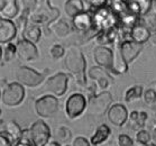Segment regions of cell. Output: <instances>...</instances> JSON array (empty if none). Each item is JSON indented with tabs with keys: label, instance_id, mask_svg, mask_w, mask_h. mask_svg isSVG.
Returning <instances> with one entry per match:
<instances>
[{
	"label": "cell",
	"instance_id": "cell-36",
	"mask_svg": "<svg viewBox=\"0 0 156 146\" xmlns=\"http://www.w3.org/2000/svg\"><path fill=\"white\" fill-rule=\"evenodd\" d=\"M15 141L12 139L7 132H1V136H0V146H12Z\"/></svg>",
	"mask_w": 156,
	"mask_h": 146
},
{
	"label": "cell",
	"instance_id": "cell-13",
	"mask_svg": "<svg viewBox=\"0 0 156 146\" xmlns=\"http://www.w3.org/2000/svg\"><path fill=\"white\" fill-rule=\"evenodd\" d=\"M107 117H108V120L114 126L120 127L127 121L129 115H128L127 108L125 107L124 105L115 103L109 108V110L107 112Z\"/></svg>",
	"mask_w": 156,
	"mask_h": 146
},
{
	"label": "cell",
	"instance_id": "cell-32",
	"mask_svg": "<svg viewBox=\"0 0 156 146\" xmlns=\"http://www.w3.org/2000/svg\"><path fill=\"white\" fill-rule=\"evenodd\" d=\"M65 53H66V52H65V48H64L61 44H54L50 50L51 56L53 57V59H55V60L65 56Z\"/></svg>",
	"mask_w": 156,
	"mask_h": 146
},
{
	"label": "cell",
	"instance_id": "cell-15",
	"mask_svg": "<svg viewBox=\"0 0 156 146\" xmlns=\"http://www.w3.org/2000/svg\"><path fill=\"white\" fill-rule=\"evenodd\" d=\"M17 25L11 19L2 17L0 19V43H10L17 35Z\"/></svg>",
	"mask_w": 156,
	"mask_h": 146
},
{
	"label": "cell",
	"instance_id": "cell-12",
	"mask_svg": "<svg viewBox=\"0 0 156 146\" xmlns=\"http://www.w3.org/2000/svg\"><path fill=\"white\" fill-rule=\"evenodd\" d=\"M93 60L96 63L102 68L112 72V63H114V51L107 46H97L93 48Z\"/></svg>",
	"mask_w": 156,
	"mask_h": 146
},
{
	"label": "cell",
	"instance_id": "cell-33",
	"mask_svg": "<svg viewBox=\"0 0 156 146\" xmlns=\"http://www.w3.org/2000/svg\"><path fill=\"white\" fill-rule=\"evenodd\" d=\"M152 139V134H149L148 132H146L144 129H140V130H137L136 133V141L138 143H142V144H148Z\"/></svg>",
	"mask_w": 156,
	"mask_h": 146
},
{
	"label": "cell",
	"instance_id": "cell-16",
	"mask_svg": "<svg viewBox=\"0 0 156 146\" xmlns=\"http://www.w3.org/2000/svg\"><path fill=\"white\" fill-rule=\"evenodd\" d=\"M72 25L76 32H87L94 27L92 11H83L72 18Z\"/></svg>",
	"mask_w": 156,
	"mask_h": 146
},
{
	"label": "cell",
	"instance_id": "cell-4",
	"mask_svg": "<svg viewBox=\"0 0 156 146\" xmlns=\"http://www.w3.org/2000/svg\"><path fill=\"white\" fill-rule=\"evenodd\" d=\"M48 70H45L44 73H39L36 70L28 66H19L16 70V78L19 83L28 88H35L41 86L45 81L46 72Z\"/></svg>",
	"mask_w": 156,
	"mask_h": 146
},
{
	"label": "cell",
	"instance_id": "cell-45",
	"mask_svg": "<svg viewBox=\"0 0 156 146\" xmlns=\"http://www.w3.org/2000/svg\"><path fill=\"white\" fill-rule=\"evenodd\" d=\"M152 88H154V89H155V92H156V81H155V82H153Z\"/></svg>",
	"mask_w": 156,
	"mask_h": 146
},
{
	"label": "cell",
	"instance_id": "cell-28",
	"mask_svg": "<svg viewBox=\"0 0 156 146\" xmlns=\"http://www.w3.org/2000/svg\"><path fill=\"white\" fill-rule=\"evenodd\" d=\"M140 24L146 26L151 33H156V14L153 11V12H147L146 15L142 16Z\"/></svg>",
	"mask_w": 156,
	"mask_h": 146
},
{
	"label": "cell",
	"instance_id": "cell-25",
	"mask_svg": "<svg viewBox=\"0 0 156 146\" xmlns=\"http://www.w3.org/2000/svg\"><path fill=\"white\" fill-rule=\"evenodd\" d=\"M143 93H144V89H143V87L139 86V84H136V86H133V87H130V88H128V89L126 90L124 99H125V101L128 102V103L134 102V101L138 100L139 98L143 96Z\"/></svg>",
	"mask_w": 156,
	"mask_h": 146
},
{
	"label": "cell",
	"instance_id": "cell-44",
	"mask_svg": "<svg viewBox=\"0 0 156 146\" xmlns=\"http://www.w3.org/2000/svg\"><path fill=\"white\" fill-rule=\"evenodd\" d=\"M136 146H148V144H142V143L137 142V145H136Z\"/></svg>",
	"mask_w": 156,
	"mask_h": 146
},
{
	"label": "cell",
	"instance_id": "cell-27",
	"mask_svg": "<svg viewBox=\"0 0 156 146\" xmlns=\"http://www.w3.org/2000/svg\"><path fill=\"white\" fill-rule=\"evenodd\" d=\"M6 132L9 134V135L12 137V139L15 141V143L19 141L21 138V136H23V129L20 128V126L14 120H10L8 121L7 125H6Z\"/></svg>",
	"mask_w": 156,
	"mask_h": 146
},
{
	"label": "cell",
	"instance_id": "cell-31",
	"mask_svg": "<svg viewBox=\"0 0 156 146\" xmlns=\"http://www.w3.org/2000/svg\"><path fill=\"white\" fill-rule=\"evenodd\" d=\"M143 98H144V102L148 106H154L156 105V92L154 88H149L145 90L143 93Z\"/></svg>",
	"mask_w": 156,
	"mask_h": 146
},
{
	"label": "cell",
	"instance_id": "cell-48",
	"mask_svg": "<svg viewBox=\"0 0 156 146\" xmlns=\"http://www.w3.org/2000/svg\"><path fill=\"white\" fill-rule=\"evenodd\" d=\"M155 144H156V143H155Z\"/></svg>",
	"mask_w": 156,
	"mask_h": 146
},
{
	"label": "cell",
	"instance_id": "cell-37",
	"mask_svg": "<svg viewBox=\"0 0 156 146\" xmlns=\"http://www.w3.org/2000/svg\"><path fill=\"white\" fill-rule=\"evenodd\" d=\"M23 6H24V10L29 11L30 14L36 10L37 7V0H21Z\"/></svg>",
	"mask_w": 156,
	"mask_h": 146
},
{
	"label": "cell",
	"instance_id": "cell-18",
	"mask_svg": "<svg viewBox=\"0 0 156 146\" xmlns=\"http://www.w3.org/2000/svg\"><path fill=\"white\" fill-rule=\"evenodd\" d=\"M114 63H112V72L115 74H124L128 71V64L125 61L120 50V43L115 44L114 46Z\"/></svg>",
	"mask_w": 156,
	"mask_h": 146
},
{
	"label": "cell",
	"instance_id": "cell-9",
	"mask_svg": "<svg viewBox=\"0 0 156 146\" xmlns=\"http://www.w3.org/2000/svg\"><path fill=\"white\" fill-rule=\"evenodd\" d=\"M30 132V138L35 146H45L50 141L51 130L46 123L43 120H36L29 128Z\"/></svg>",
	"mask_w": 156,
	"mask_h": 146
},
{
	"label": "cell",
	"instance_id": "cell-24",
	"mask_svg": "<svg viewBox=\"0 0 156 146\" xmlns=\"http://www.w3.org/2000/svg\"><path fill=\"white\" fill-rule=\"evenodd\" d=\"M110 128L107 126V125L102 124L100 125L99 127L97 128V130L94 132V134L92 135L91 139H90V143H91V145L93 146H98L100 144H102L103 142H106L108 137L110 136Z\"/></svg>",
	"mask_w": 156,
	"mask_h": 146
},
{
	"label": "cell",
	"instance_id": "cell-38",
	"mask_svg": "<svg viewBox=\"0 0 156 146\" xmlns=\"http://www.w3.org/2000/svg\"><path fill=\"white\" fill-rule=\"evenodd\" d=\"M15 146H35V144L29 137H21L19 141L15 143Z\"/></svg>",
	"mask_w": 156,
	"mask_h": 146
},
{
	"label": "cell",
	"instance_id": "cell-7",
	"mask_svg": "<svg viewBox=\"0 0 156 146\" xmlns=\"http://www.w3.org/2000/svg\"><path fill=\"white\" fill-rule=\"evenodd\" d=\"M85 108H88V103L85 96L82 93H73L65 101V114L70 119H75L80 117L84 112Z\"/></svg>",
	"mask_w": 156,
	"mask_h": 146
},
{
	"label": "cell",
	"instance_id": "cell-5",
	"mask_svg": "<svg viewBox=\"0 0 156 146\" xmlns=\"http://www.w3.org/2000/svg\"><path fill=\"white\" fill-rule=\"evenodd\" d=\"M112 103V96L109 91H102L99 94L91 97L88 102V112L92 116L100 117L108 112Z\"/></svg>",
	"mask_w": 156,
	"mask_h": 146
},
{
	"label": "cell",
	"instance_id": "cell-20",
	"mask_svg": "<svg viewBox=\"0 0 156 146\" xmlns=\"http://www.w3.org/2000/svg\"><path fill=\"white\" fill-rule=\"evenodd\" d=\"M19 12V6L17 0H0V14L1 17L15 18Z\"/></svg>",
	"mask_w": 156,
	"mask_h": 146
},
{
	"label": "cell",
	"instance_id": "cell-10",
	"mask_svg": "<svg viewBox=\"0 0 156 146\" xmlns=\"http://www.w3.org/2000/svg\"><path fill=\"white\" fill-rule=\"evenodd\" d=\"M17 56L23 62H33L38 59V50L34 43L27 39H20L17 44Z\"/></svg>",
	"mask_w": 156,
	"mask_h": 146
},
{
	"label": "cell",
	"instance_id": "cell-43",
	"mask_svg": "<svg viewBox=\"0 0 156 146\" xmlns=\"http://www.w3.org/2000/svg\"><path fill=\"white\" fill-rule=\"evenodd\" d=\"M153 10H154V12H155L156 14V0H154V1H153Z\"/></svg>",
	"mask_w": 156,
	"mask_h": 146
},
{
	"label": "cell",
	"instance_id": "cell-11",
	"mask_svg": "<svg viewBox=\"0 0 156 146\" xmlns=\"http://www.w3.org/2000/svg\"><path fill=\"white\" fill-rule=\"evenodd\" d=\"M89 77L92 79L93 81L97 82V84L100 89L107 90L109 89L110 86L112 84V75L110 74V71L107 69L97 65V66H92V68L89 70Z\"/></svg>",
	"mask_w": 156,
	"mask_h": 146
},
{
	"label": "cell",
	"instance_id": "cell-34",
	"mask_svg": "<svg viewBox=\"0 0 156 146\" xmlns=\"http://www.w3.org/2000/svg\"><path fill=\"white\" fill-rule=\"evenodd\" d=\"M117 146H134V142L128 135L120 134L117 137Z\"/></svg>",
	"mask_w": 156,
	"mask_h": 146
},
{
	"label": "cell",
	"instance_id": "cell-29",
	"mask_svg": "<svg viewBox=\"0 0 156 146\" xmlns=\"http://www.w3.org/2000/svg\"><path fill=\"white\" fill-rule=\"evenodd\" d=\"M72 134L71 130L65 127V126H60L55 129V138L60 143H63V144H66L69 143V141L71 139Z\"/></svg>",
	"mask_w": 156,
	"mask_h": 146
},
{
	"label": "cell",
	"instance_id": "cell-2",
	"mask_svg": "<svg viewBox=\"0 0 156 146\" xmlns=\"http://www.w3.org/2000/svg\"><path fill=\"white\" fill-rule=\"evenodd\" d=\"M91 11H92L94 27L99 29L100 32L119 26L120 15L115 12L110 7L105 6V7H101L99 9Z\"/></svg>",
	"mask_w": 156,
	"mask_h": 146
},
{
	"label": "cell",
	"instance_id": "cell-47",
	"mask_svg": "<svg viewBox=\"0 0 156 146\" xmlns=\"http://www.w3.org/2000/svg\"><path fill=\"white\" fill-rule=\"evenodd\" d=\"M155 116H156V112H155Z\"/></svg>",
	"mask_w": 156,
	"mask_h": 146
},
{
	"label": "cell",
	"instance_id": "cell-14",
	"mask_svg": "<svg viewBox=\"0 0 156 146\" xmlns=\"http://www.w3.org/2000/svg\"><path fill=\"white\" fill-rule=\"evenodd\" d=\"M120 50L127 64L131 63L143 51V44H139L133 39H126L120 43Z\"/></svg>",
	"mask_w": 156,
	"mask_h": 146
},
{
	"label": "cell",
	"instance_id": "cell-17",
	"mask_svg": "<svg viewBox=\"0 0 156 146\" xmlns=\"http://www.w3.org/2000/svg\"><path fill=\"white\" fill-rule=\"evenodd\" d=\"M47 29L50 30V33H53L54 35L57 36V37H61V38H64L66 37L73 32V28L71 27V25L69 24L65 19H58V20H55L52 24L46 26Z\"/></svg>",
	"mask_w": 156,
	"mask_h": 146
},
{
	"label": "cell",
	"instance_id": "cell-35",
	"mask_svg": "<svg viewBox=\"0 0 156 146\" xmlns=\"http://www.w3.org/2000/svg\"><path fill=\"white\" fill-rule=\"evenodd\" d=\"M85 2L88 4L89 8L91 10H96V9H99L101 7H105L108 2V0H85Z\"/></svg>",
	"mask_w": 156,
	"mask_h": 146
},
{
	"label": "cell",
	"instance_id": "cell-1",
	"mask_svg": "<svg viewBox=\"0 0 156 146\" xmlns=\"http://www.w3.org/2000/svg\"><path fill=\"white\" fill-rule=\"evenodd\" d=\"M64 65L79 86H87V77H85L87 61L78 45H71L68 48L64 59Z\"/></svg>",
	"mask_w": 156,
	"mask_h": 146
},
{
	"label": "cell",
	"instance_id": "cell-41",
	"mask_svg": "<svg viewBox=\"0 0 156 146\" xmlns=\"http://www.w3.org/2000/svg\"><path fill=\"white\" fill-rule=\"evenodd\" d=\"M152 139H153V142L156 143V128H154V130H153V133H152Z\"/></svg>",
	"mask_w": 156,
	"mask_h": 146
},
{
	"label": "cell",
	"instance_id": "cell-30",
	"mask_svg": "<svg viewBox=\"0 0 156 146\" xmlns=\"http://www.w3.org/2000/svg\"><path fill=\"white\" fill-rule=\"evenodd\" d=\"M147 118H148V116H147V114H146L145 111H139V115H138V117H137V119H136L134 123H130L131 128L135 129V130H140V129H143L145 127Z\"/></svg>",
	"mask_w": 156,
	"mask_h": 146
},
{
	"label": "cell",
	"instance_id": "cell-19",
	"mask_svg": "<svg viewBox=\"0 0 156 146\" xmlns=\"http://www.w3.org/2000/svg\"><path fill=\"white\" fill-rule=\"evenodd\" d=\"M129 11L138 16H144L149 12V9L153 7V0H127Z\"/></svg>",
	"mask_w": 156,
	"mask_h": 146
},
{
	"label": "cell",
	"instance_id": "cell-8",
	"mask_svg": "<svg viewBox=\"0 0 156 146\" xmlns=\"http://www.w3.org/2000/svg\"><path fill=\"white\" fill-rule=\"evenodd\" d=\"M69 79H70V77L66 73H63V72L56 73V74L52 75L47 79L46 83H45V88L53 96L62 97L68 91Z\"/></svg>",
	"mask_w": 156,
	"mask_h": 146
},
{
	"label": "cell",
	"instance_id": "cell-40",
	"mask_svg": "<svg viewBox=\"0 0 156 146\" xmlns=\"http://www.w3.org/2000/svg\"><path fill=\"white\" fill-rule=\"evenodd\" d=\"M149 41L153 43V45L156 46V33H152V36H151V39H149Z\"/></svg>",
	"mask_w": 156,
	"mask_h": 146
},
{
	"label": "cell",
	"instance_id": "cell-26",
	"mask_svg": "<svg viewBox=\"0 0 156 146\" xmlns=\"http://www.w3.org/2000/svg\"><path fill=\"white\" fill-rule=\"evenodd\" d=\"M1 65L4 64V62H10L17 55V46L11 43L5 44V46L1 47Z\"/></svg>",
	"mask_w": 156,
	"mask_h": 146
},
{
	"label": "cell",
	"instance_id": "cell-6",
	"mask_svg": "<svg viewBox=\"0 0 156 146\" xmlns=\"http://www.w3.org/2000/svg\"><path fill=\"white\" fill-rule=\"evenodd\" d=\"M60 101L53 94L41 97L35 101V111L39 117L51 118L58 111Z\"/></svg>",
	"mask_w": 156,
	"mask_h": 146
},
{
	"label": "cell",
	"instance_id": "cell-39",
	"mask_svg": "<svg viewBox=\"0 0 156 146\" xmlns=\"http://www.w3.org/2000/svg\"><path fill=\"white\" fill-rule=\"evenodd\" d=\"M91 143H89V141L84 137H82V136H79L76 138L73 141V144L72 146H90Z\"/></svg>",
	"mask_w": 156,
	"mask_h": 146
},
{
	"label": "cell",
	"instance_id": "cell-23",
	"mask_svg": "<svg viewBox=\"0 0 156 146\" xmlns=\"http://www.w3.org/2000/svg\"><path fill=\"white\" fill-rule=\"evenodd\" d=\"M23 38L27 39L29 42L36 44L39 42L41 39V36H42V29L38 26V24H28L27 27L25 28L24 33L21 34Z\"/></svg>",
	"mask_w": 156,
	"mask_h": 146
},
{
	"label": "cell",
	"instance_id": "cell-22",
	"mask_svg": "<svg viewBox=\"0 0 156 146\" xmlns=\"http://www.w3.org/2000/svg\"><path fill=\"white\" fill-rule=\"evenodd\" d=\"M64 11L70 18L75 17L84 10V2L82 0H66L64 4Z\"/></svg>",
	"mask_w": 156,
	"mask_h": 146
},
{
	"label": "cell",
	"instance_id": "cell-46",
	"mask_svg": "<svg viewBox=\"0 0 156 146\" xmlns=\"http://www.w3.org/2000/svg\"><path fill=\"white\" fill-rule=\"evenodd\" d=\"M148 146H156V144H149Z\"/></svg>",
	"mask_w": 156,
	"mask_h": 146
},
{
	"label": "cell",
	"instance_id": "cell-3",
	"mask_svg": "<svg viewBox=\"0 0 156 146\" xmlns=\"http://www.w3.org/2000/svg\"><path fill=\"white\" fill-rule=\"evenodd\" d=\"M25 98L24 86L19 82H11L2 88L1 91V101L8 107H16L23 102Z\"/></svg>",
	"mask_w": 156,
	"mask_h": 146
},
{
	"label": "cell",
	"instance_id": "cell-21",
	"mask_svg": "<svg viewBox=\"0 0 156 146\" xmlns=\"http://www.w3.org/2000/svg\"><path fill=\"white\" fill-rule=\"evenodd\" d=\"M151 36L152 33L149 32V29L140 23L130 30V38L139 44H145L146 42H148Z\"/></svg>",
	"mask_w": 156,
	"mask_h": 146
},
{
	"label": "cell",
	"instance_id": "cell-42",
	"mask_svg": "<svg viewBox=\"0 0 156 146\" xmlns=\"http://www.w3.org/2000/svg\"><path fill=\"white\" fill-rule=\"evenodd\" d=\"M45 146H60V144L56 142H52V143H47Z\"/></svg>",
	"mask_w": 156,
	"mask_h": 146
}]
</instances>
